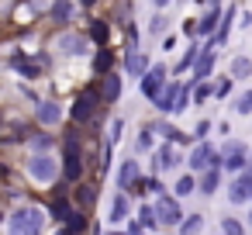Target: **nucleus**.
I'll use <instances>...</instances> for the list:
<instances>
[{
  "label": "nucleus",
  "instance_id": "obj_12",
  "mask_svg": "<svg viewBox=\"0 0 252 235\" xmlns=\"http://www.w3.org/2000/svg\"><path fill=\"white\" fill-rule=\"evenodd\" d=\"M52 218H56V221H66V218H73V211H69V204H66L63 197L52 204Z\"/></svg>",
  "mask_w": 252,
  "mask_h": 235
},
{
  "label": "nucleus",
  "instance_id": "obj_14",
  "mask_svg": "<svg viewBox=\"0 0 252 235\" xmlns=\"http://www.w3.org/2000/svg\"><path fill=\"white\" fill-rule=\"evenodd\" d=\"M204 228V218L200 214H190V221H183V235H197Z\"/></svg>",
  "mask_w": 252,
  "mask_h": 235
},
{
  "label": "nucleus",
  "instance_id": "obj_9",
  "mask_svg": "<svg viewBox=\"0 0 252 235\" xmlns=\"http://www.w3.org/2000/svg\"><path fill=\"white\" fill-rule=\"evenodd\" d=\"M211 159H214L211 145H197V149H193V156H190V166H193V169H204Z\"/></svg>",
  "mask_w": 252,
  "mask_h": 235
},
{
  "label": "nucleus",
  "instance_id": "obj_17",
  "mask_svg": "<svg viewBox=\"0 0 252 235\" xmlns=\"http://www.w3.org/2000/svg\"><path fill=\"white\" fill-rule=\"evenodd\" d=\"M90 35H94V42H107V25H104V21H94Z\"/></svg>",
  "mask_w": 252,
  "mask_h": 235
},
{
  "label": "nucleus",
  "instance_id": "obj_3",
  "mask_svg": "<svg viewBox=\"0 0 252 235\" xmlns=\"http://www.w3.org/2000/svg\"><path fill=\"white\" fill-rule=\"evenodd\" d=\"M94 101H97V94L90 90V94H83V97H76V104H73V118L76 121H87L90 114H94Z\"/></svg>",
  "mask_w": 252,
  "mask_h": 235
},
{
  "label": "nucleus",
  "instance_id": "obj_19",
  "mask_svg": "<svg viewBox=\"0 0 252 235\" xmlns=\"http://www.w3.org/2000/svg\"><path fill=\"white\" fill-rule=\"evenodd\" d=\"M214 187H218V173H207L204 183H200V190H204V194H214Z\"/></svg>",
  "mask_w": 252,
  "mask_h": 235
},
{
  "label": "nucleus",
  "instance_id": "obj_18",
  "mask_svg": "<svg viewBox=\"0 0 252 235\" xmlns=\"http://www.w3.org/2000/svg\"><path fill=\"white\" fill-rule=\"evenodd\" d=\"M125 211H128V201H125V197H114V211H111L114 218H111V221H121V218H125Z\"/></svg>",
  "mask_w": 252,
  "mask_h": 235
},
{
  "label": "nucleus",
  "instance_id": "obj_29",
  "mask_svg": "<svg viewBox=\"0 0 252 235\" xmlns=\"http://www.w3.org/2000/svg\"><path fill=\"white\" fill-rule=\"evenodd\" d=\"M56 18H59V21L69 18V4H56Z\"/></svg>",
  "mask_w": 252,
  "mask_h": 235
},
{
  "label": "nucleus",
  "instance_id": "obj_25",
  "mask_svg": "<svg viewBox=\"0 0 252 235\" xmlns=\"http://www.w3.org/2000/svg\"><path fill=\"white\" fill-rule=\"evenodd\" d=\"M242 163H245V159H242V152H231V159H228L224 166H228V169H242Z\"/></svg>",
  "mask_w": 252,
  "mask_h": 235
},
{
  "label": "nucleus",
  "instance_id": "obj_16",
  "mask_svg": "<svg viewBox=\"0 0 252 235\" xmlns=\"http://www.w3.org/2000/svg\"><path fill=\"white\" fill-rule=\"evenodd\" d=\"M135 173H138V166H135V163H125V166H121V187H128V183L135 180Z\"/></svg>",
  "mask_w": 252,
  "mask_h": 235
},
{
  "label": "nucleus",
  "instance_id": "obj_6",
  "mask_svg": "<svg viewBox=\"0 0 252 235\" xmlns=\"http://www.w3.org/2000/svg\"><path fill=\"white\" fill-rule=\"evenodd\" d=\"M66 180H80V152H76V142L66 145Z\"/></svg>",
  "mask_w": 252,
  "mask_h": 235
},
{
  "label": "nucleus",
  "instance_id": "obj_34",
  "mask_svg": "<svg viewBox=\"0 0 252 235\" xmlns=\"http://www.w3.org/2000/svg\"><path fill=\"white\" fill-rule=\"evenodd\" d=\"M83 4H94V0H83Z\"/></svg>",
  "mask_w": 252,
  "mask_h": 235
},
{
  "label": "nucleus",
  "instance_id": "obj_7",
  "mask_svg": "<svg viewBox=\"0 0 252 235\" xmlns=\"http://www.w3.org/2000/svg\"><path fill=\"white\" fill-rule=\"evenodd\" d=\"M176 101H180V90H176L173 83H169V87H166V90L156 97V104H159L162 111H176Z\"/></svg>",
  "mask_w": 252,
  "mask_h": 235
},
{
  "label": "nucleus",
  "instance_id": "obj_27",
  "mask_svg": "<svg viewBox=\"0 0 252 235\" xmlns=\"http://www.w3.org/2000/svg\"><path fill=\"white\" fill-rule=\"evenodd\" d=\"M231 69H235V76H245V73H249V63H245V59H235Z\"/></svg>",
  "mask_w": 252,
  "mask_h": 235
},
{
  "label": "nucleus",
  "instance_id": "obj_23",
  "mask_svg": "<svg viewBox=\"0 0 252 235\" xmlns=\"http://www.w3.org/2000/svg\"><path fill=\"white\" fill-rule=\"evenodd\" d=\"M176 194H193V180H190V176H183V180L176 183Z\"/></svg>",
  "mask_w": 252,
  "mask_h": 235
},
{
  "label": "nucleus",
  "instance_id": "obj_31",
  "mask_svg": "<svg viewBox=\"0 0 252 235\" xmlns=\"http://www.w3.org/2000/svg\"><path fill=\"white\" fill-rule=\"evenodd\" d=\"M107 63H111V56H107V52H100V56H97V69H107Z\"/></svg>",
  "mask_w": 252,
  "mask_h": 235
},
{
  "label": "nucleus",
  "instance_id": "obj_21",
  "mask_svg": "<svg viewBox=\"0 0 252 235\" xmlns=\"http://www.w3.org/2000/svg\"><path fill=\"white\" fill-rule=\"evenodd\" d=\"M214 21H218V14L211 11V14H207V18H204V21L197 25V32H211V28H214Z\"/></svg>",
  "mask_w": 252,
  "mask_h": 235
},
{
  "label": "nucleus",
  "instance_id": "obj_8",
  "mask_svg": "<svg viewBox=\"0 0 252 235\" xmlns=\"http://www.w3.org/2000/svg\"><path fill=\"white\" fill-rule=\"evenodd\" d=\"M38 121H42V125H56V121H59V104H52V101L38 104Z\"/></svg>",
  "mask_w": 252,
  "mask_h": 235
},
{
  "label": "nucleus",
  "instance_id": "obj_13",
  "mask_svg": "<svg viewBox=\"0 0 252 235\" xmlns=\"http://www.w3.org/2000/svg\"><path fill=\"white\" fill-rule=\"evenodd\" d=\"M118 94H121V80H118V76H107V80H104V97L114 101Z\"/></svg>",
  "mask_w": 252,
  "mask_h": 235
},
{
  "label": "nucleus",
  "instance_id": "obj_28",
  "mask_svg": "<svg viewBox=\"0 0 252 235\" xmlns=\"http://www.w3.org/2000/svg\"><path fill=\"white\" fill-rule=\"evenodd\" d=\"M66 228H69V232H80V228H83V214H73V218H69V225H66Z\"/></svg>",
  "mask_w": 252,
  "mask_h": 235
},
{
  "label": "nucleus",
  "instance_id": "obj_1",
  "mask_svg": "<svg viewBox=\"0 0 252 235\" xmlns=\"http://www.w3.org/2000/svg\"><path fill=\"white\" fill-rule=\"evenodd\" d=\"M42 232V211L38 207H21L11 218V235H38Z\"/></svg>",
  "mask_w": 252,
  "mask_h": 235
},
{
  "label": "nucleus",
  "instance_id": "obj_36",
  "mask_svg": "<svg viewBox=\"0 0 252 235\" xmlns=\"http://www.w3.org/2000/svg\"><path fill=\"white\" fill-rule=\"evenodd\" d=\"M249 218H252V214H249Z\"/></svg>",
  "mask_w": 252,
  "mask_h": 235
},
{
  "label": "nucleus",
  "instance_id": "obj_33",
  "mask_svg": "<svg viewBox=\"0 0 252 235\" xmlns=\"http://www.w3.org/2000/svg\"><path fill=\"white\" fill-rule=\"evenodd\" d=\"M162 4H169V0H156V7H162Z\"/></svg>",
  "mask_w": 252,
  "mask_h": 235
},
{
  "label": "nucleus",
  "instance_id": "obj_2",
  "mask_svg": "<svg viewBox=\"0 0 252 235\" xmlns=\"http://www.w3.org/2000/svg\"><path fill=\"white\" fill-rule=\"evenodd\" d=\"M28 173H32L35 180L49 183V180H56V159H49V156H35V159L28 163Z\"/></svg>",
  "mask_w": 252,
  "mask_h": 235
},
{
  "label": "nucleus",
  "instance_id": "obj_24",
  "mask_svg": "<svg viewBox=\"0 0 252 235\" xmlns=\"http://www.w3.org/2000/svg\"><path fill=\"white\" fill-rule=\"evenodd\" d=\"M224 235H242V225L231 221V218H224Z\"/></svg>",
  "mask_w": 252,
  "mask_h": 235
},
{
  "label": "nucleus",
  "instance_id": "obj_11",
  "mask_svg": "<svg viewBox=\"0 0 252 235\" xmlns=\"http://www.w3.org/2000/svg\"><path fill=\"white\" fill-rule=\"evenodd\" d=\"M211 63H214V52H200V59H197V69H193V76H197V80H200V76H207Z\"/></svg>",
  "mask_w": 252,
  "mask_h": 235
},
{
  "label": "nucleus",
  "instance_id": "obj_5",
  "mask_svg": "<svg viewBox=\"0 0 252 235\" xmlns=\"http://www.w3.org/2000/svg\"><path fill=\"white\" fill-rule=\"evenodd\" d=\"M162 76H166V69H162V66H156V69H152V73H149V76L142 80V90H145V94H149L152 101H156V97L162 94V90H159V83H162Z\"/></svg>",
  "mask_w": 252,
  "mask_h": 235
},
{
  "label": "nucleus",
  "instance_id": "obj_32",
  "mask_svg": "<svg viewBox=\"0 0 252 235\" xmlns=\"http://www.w3.org/2000/svg\"><path fill=\"white\" fill-rule=\"evenodd\" d=\"M118 132H121V121H114V125H111V145L118 142Z\"/></svg>",
  "mask_w": 252,
  "mask_h": 235
},
{
  "label": "nucleus",
  "instance_id": "obj_22",
  "mask_svg": "<svg viewBox=\"0 0 252 235\" xmlns=\"http://www.w3.org/2000/svg\"><path fill=\"white\" fill-rule=\"evenodd\" d=\"M156 159H159V166H162V169H166V166H173V152H169V149H159V156H156Z\"/></svg>",
  "mask_w": 252,
  "mask_h": 235
},
{
  "label": "nucleus",
  "instance_id": "obj_30",
  "mask_svg": "<svg viewBox=\"0 0 252 235\" xmlns=\"http://www.w3.org/2000/svg\"><path fill=\"white\" fill-rule=\"evenodd\" d=\"M228 90H231V80H221V83H218V90H214V94H218V97H224V94H228Z\"/></svg>",
  "mask_w": 252,
  "mask_h": 235
},
{
  "label": "nucleus",
  "instance_id": "obj_4",
  "mask_svg": "<svg viewBox=\"0 0 252 235\" xmlns=\"http://www.w3.org/2000/svg\"><path fill=\"white\" fill-rule=\"evenodd\" d=\"M156 214H159V221H162V225H176V221H180V207H176V201H169V197H162V201H159Z\"/></svg>",
  "mask_w": 252,
  "mask_h": 235
},
{
  "label": "nucleus",
  "instance_id": "obj_10",
  "mask_svg": "<svg viewBox=\"0 0 252 235\" xmlns=\"http://www.w3.org/2000/svg\"><path fill=\"white\" fill-rule=\"evenodd\" d=\"M249 194H252L249 180H238V183H231V201H235V204H242V201H245Z\"/></svg>",
  "mask_w": 252,
  "mask_h": 235
},
{
  "label": "nucleus",
  "instance_id": "obj_15",
  "mask_svg": "<svg viewBox=\"0 0 252 235\" xmlns=\"http://www.w3.org/2000/svg\"><path fill=\"white\" fill-rule=\"evenodd\" d=\"M128 69H131V73H142V69H145V56H142V52H131V56H128Z\"/></svg>",
  "mask_w": 252,
  "mask_h": 235
},
{
  "label": "nucleus",
  "instance_id": "obj_35",
  "mask_svg": "<svg viewBox=\"0 0 252 235\" xmlns=\"http://www.w3.org/2000/svg\"><path fill=\"white\" fill-rule=\"evenodd\" d=\"M249 187H252V176H249Z\"/></svg>",
  "mask_w": 252,
  "mask_h": 235
},
{
  "label": "nucleus",
  "instance_id": "obj_20",
  "mask_svg": "<svg viewBox=\"0 0 252 235\" xmlns=\"http://www.w3.org/2000/svg\"><path fill=\"white\" fill-rule=\"evenodd\" d=\"M59 45H63V49H69V52H76V49H83V42H80V38H73V35H66V38H63Z\"/></svg>",
  "mask_w": 252,
  "mask_h": 235
},
{
  "label": "nucleus",
  "instance_id": "obj_26",
  "mask_svg": "<svg viewBox=\"0 0 252 235\" xmlns=\"http://www.w3.org/2000/svg\"><path fill=\"white\" fill-rule=\"evenodd\" d=\"M238 111H242V114H249V111H252V90H249V94L238 101Z\"/></svg>",
  "mask_w": 252,
  "mask_h": 235
}]
</instances>
